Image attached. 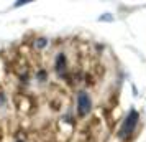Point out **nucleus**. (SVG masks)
I'll use <instances>...</instances> for the list:
<instances>
[{
    "mask_svg": "<svg viewBox=\"0 0 146 142\" xmlns=\"http://www.w3.org/2000/svg\"><path fill=\"white\" fill-rule=\"evenodd\" d=\"M138 121H139V112L136 109H131V111L128 112V116L123 119V122H121V126H120V129H118V132H117L118 139H128V137L133 134V131L136 129Z\"/></svg>",
    "mask_w": 146,
    "mask_h": 142,
    "instance_id": "f257e3e1",
    "label": "nucleus"
},
{
    "mask_svg": "<svg viewBox=\"0 0 146 142\" xmlns=\"http://www.w3.org/2000/svg\"><path fill=\"white\" fill-rule=\"evenodd\" d=\"M92 111V98L87 91H79L77 94V114L80 117L89 116V112Z\"/></svg>",
    "mask_w": 146,
    "mask_h": 142,
    "instance_id": "f03ea898",
    "label": "nucleus"
},
{
    "mask_svg": "<svg viewBox=\"0 0 146 142\" xmlns=\"http://www.w3.org/2000/svg\"><path fill=\"white\" fill-rule=\"evenodd\" d=\"M54 69L59 73V75H64L67 69V58L64 53H59L56 56V60H54Z\"/></svg>",
    "mask_w": 146,
    "mask_h": 142,
    "instance_id": "7ed1b4c3",
    "label": "nucleus"
},
{
    "mask_svg": "<svg viewBox=\"0 0 146 142\" xmlns=\"http://www.w3.org/2000/svg\"><path fill=\"white\" fill-rule=\"evenodd\" d=\"M46 43H48V40L43 36V38H38V40L35 41V46H36V48H44V46H46Z\"/></svg>",
    "mask_w": 146,
    "mask_h": 142,
    "instance_id": "20e7f679",
    "label": "nucleus"
},
{
    "mask_svg": "<svg viewBox=\"0 0 146 142\" xmlns=\"http://www.w3.org/2000/svg\"><path fill=\"white\" fill-rule=\"evenodd\" d=\"M46 78H48L46 71H44V69H41L40 73H38V79H40V81H46Z\"/></svg>",
    "mask_w": 146,
    "mask_h": 142,
    "instance_id": "39448f33",
    "label": "nucleus"
},
{
    "mask_svg": "<svg viewBox=\"0 0 146 142\" xmlns=\"http://www.w3.org/2000/svg\"><path fill=\"white\" fill-rule=\"evenodd\" d=\"M28 3H30V0H20V2H15L13 7L18 8V7H21V5H28Z\"/></svg>",
    "mask_w": 146,
    "mask_h": 142,
    "instance_id": "423d86ee",
    "label": "nucleus"
},
{
    "mask_svg": "<svg viewBox=\"0 0 146 142\" xmlns=\"http://www.w3.org/2000/svg\"><path fill=\"white\" fill-rule=\"evenodd\" d=\"M0 102H2V104H5V96H3V94H0Z\"/></svg>",
    "mask_w": 146,
    "mask_h": 142,
    "instance_id": "0eeeda50",
    "label": "nucleus"
}]
</instances>
